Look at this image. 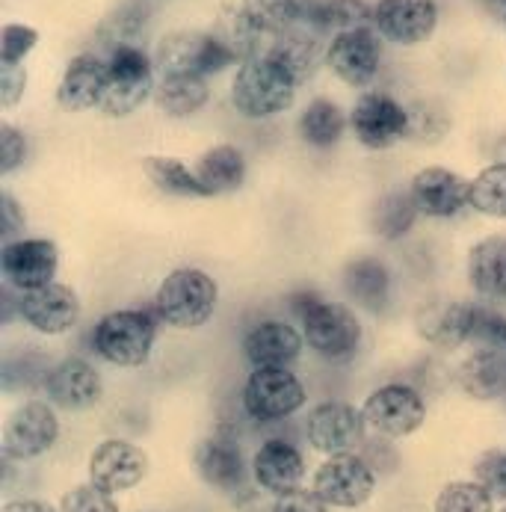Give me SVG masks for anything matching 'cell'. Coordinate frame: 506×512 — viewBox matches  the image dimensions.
<instances>
[{
  "mask_svg": "<svg viewBox=\"0 0 506 512\" xmlns=\"http://www.w3.org/2000/svg\"><path fill=\"white\" fill-rule=\"evenodd\" d=\"M296 80L270 54L246 60L231 80V104L246 119H273L296 98Z\"/></svg>",
  "mask_w": 506,
  "mask_h": 512,
  "instance_id": "cell-1",
  "label": "cell"
},
{
  "mask_svg": "<svg viewBox=\"0 0 506 512\" xmlns=\"http://www.w3.org/2000/svg\"><path fill=\"white\" fill-rule=\"evenodd\" d=\"M290 302L302 317L305 341L314 353H320L323 359L341 362L359 350L362 323L347 305L329 302L317 293H296Z\"/></svg>",
  "mask_w": 506,
  "mask_h": 512,
  "instance_id": "cell-2",
  "label": "cell"
},
{
  "mask_svg": "<svg viewBox=\"0 0 506 512\" xmlns=\"http://www.w3.org/2000/svg\"><path fill=\"white\" fill-rule=\"evenodd\" d=\"M217 299L214 276L199 267H181L160 282L154 293V311L172 329H199L214 317Z\"/></svg>",
  "mask_w": 506,
  "mask_h": 512,
  "instance_id": "cell-3",
  "label": "cell"
},
{
  "mask_svg": "<svg viewBox=\"0 0 506 512\" xmlns=\"http://www.w3.org/2000/svg\"><path fill=\"white\" fill-rule=\"evenodd\" d=\"M154 86V60H148L143 48L116 45L107 60V83L98 110L110 119H125L154 98Z\"/></svg>",
  "mask_w": 506,
  "mask_h": 512,
  "instance_id": "cell-4",
  "label": "cell"
},
{
  "mask_svg": "<svg viewBox=\"0 0 506 512\" xmlns=\"http://www.w3.org/2000/svg\"><path fill=\"white\" fill-rule=\"evenodd\" d=\"M154 338H157V323L148 311L122 308L98 320L92 332V347L110 365L143 367L154 350Z\"/></svg>",
  "mask_w": 506,
  "mask_h": 512,
  "instance_id": "cell-5",
  "label": "cell"
},
{
  "mask_svg": "<svg viewBox=\"0 0 506 512\" xmlns=\"http://www.w3.org/2000/svg\"><path fill=\"white\" fill-rule=\"evenodd\" d=\"M237 63V54L219 39L217 33H199V30H175L166 33L157 42L154 51V69L160 77L166 74H196L208 77Z\"/></svg>",
  "mask_w": 506,
  "mask_h": 512,
  "instance_id": "cell-6",
  "label": "cell"
},
{
  "mask_svg": "<svg viewBox=\"0 0 506 512\" xmlns=\"http://www.w3.org/2000/svg\"><path fill=\"white\" fill-rule=\"evenodd\" d=\"M362 415L373 433L403 439L421 430V424L427 421V403L409 385H382L364 400Z\"/></svg>",
  "mask_w": 506,
  "mask_h": 512,
  "instance_id": "cell-7",
  "label": "cell"
},
{
  "mask_svg": "<svg viewBox=\"0 0 506 512\" xmlns=\"http://www.w3.org/2000/svg\"><path fill=\"white\" fill-rule=\"evenodd\" d=\"M350 128L364 148L382 151L412 131V113L388 92H364L350 113Z\"/></svg>",
  "mask_w": 506,
  "mask_h": 512,
  "instance_id": "cell-8",
  "label": "cell"
},
{
  "mask_svg": "<svg viewBox=\"0 0 506 512\" xmlns=\"http://www.w3.org/2000/svg\"><path fill=\"white\" fill-rule=\"evenodd\" d=\"M60 267V252L54 240L45 237H21L3 243L0 252V273L3 282L18 293L36 291L54 282Z\"/></svg>",
  "mask_w": 506,
  "mask_h": 512,
  "instance_id": "cell-9",
  "label": "cell"
},
{
  "mask_svg": "<svg viewBox=\"0 0 506 512\" xmlns=\"http://www.w3.org/2000/svg\"><path fill=\"white\" fill-rule=\"evenodd\" d=\"M243 406L255 421H282L305 406V388L288 367H255L243 388Z\"/></svg>",
  "mask_w": 506,
  "mask_h": 512,
  "instance_id": "cell-10",
  "label": "cell"
},
{
  "mask_svg": "<svg viewBox=\"0 0 506 512\" xmlns=\"http://www.w3.org/2000/svg\"><path fill=\"white\" fill-rule=\"evenodd\" d=\"M373 489H376V474L356 453L329 456L314 474V492L329 507H338V510L362 507L370 501Z\"/></svg>",
  "mask_w": 506,
  "mask_h": 512,
  "instance_id": "cell-11",
  "label": "cell"
},
{
  "mask_svg": "<svg viewBox=\"0 0 506 512\" xmlns=\"http://www.w3.org/2000/svg\"><path fill=\"white\" fill-rule=\"evenodd\" d=\"M57 436H60V421L48 403L42 400L21 403L3 424V456L18 462L36 459L54 447Z\"/></svg>",
  "mask_w": 506,
  "mask_h": 512,
  "instance_id": "cell-12",
  "label": "cell"
},
{
  "mask_svg": "<svg viewBox=\"0 0 506 512\" xmlns=\"http://www.w3.org/2000/svg\"><path fill=\"white\" fill-rule=\"evenodd\" d=\"M382 63V36L373 27L335 33L326 48V66L347 86H367Z\"/></svg>",
  "mask_w": 506,
  "mask_h": 512,
  "instance_id": "cell-13",
  "label": "cell"
},
{
  "mask_svg": "<svg viewBox=\"0 0 506 512\" xmlns=\"http://www.w3.org/2000/svg\"><path fill=\"white\" fill-rule=\"evenodd\" d=\"M148 474V456L143 447L125 439L101 441L89 456V483L116 495L140 486Z\"/></svg>",
  "mask_w": 506,
  "mask_h": 512,
  "instance_id": "cell-14",
  "label": "cell"
},
{
  "mask_svg": "<svg viewBox=\"0 0 506 512\" xmlns=\"http://www.w3.org/2000/svg\"><path fill=\"white\" fill-rule=\"evenodd\" d=\"M438 27L435 0H379L373 3V30L394 45H421Z\"/></svg>",
  "mask_w": 506,
  "mask_h": 512,
  "instance_id": "cell-15",
  "label": "cell"
},
{
  "mask_svg": "<svg viewBox=\"0 0 506 512\" xmlns=\"http://www.w3.org/2000/svg\"><path fill=\"white\" fill-rule=\"evenodd\" d=\"M15 308H18V317L42 335H63V332L74 329L80 320L77 293L66 285H57V282L36 288V291L18 293Z\"/></svg>",
  "mask_w": 506,
  "mask_h": 512,
  "instance_id": "cell-16",
  "label": "cell"
},
{
  "mask_svg": "<svg viewBox=\"0 0 506 512\" xmlns=\"http://www.w3.org/2000/svg\"><path fill=\"white\" fill-rule=\"evenodd\" d=\"M364 427L367 421L359 409L347 403H320L308 415L305 436L314 450L326 456H338V453H353L362 444Z\"/></svg>",
  "mask_w": 506,
  "mask_h": 512,
  "instance_id": "cell-17",
  "label": "cell"
},
{
  "mask_svg": "<svg viewBox=\"0 0 506 512\" xmlns=\"http://www.w3.org/2000/svg\"><path fill=\"white\" fill-rule=\"evenodd\" d=\"M477 305L456 299H435L424 305L415 317L418 335L438 350H456L474 338Z\"/></svg>",
  "mask_w": 506,
  "mask_h": 512,
  "instance_id": "cell-18",
  "label": "cell"
},
{
  "mask_svg": "<svg viewBox=\"0 0 506 512\" xmlns=\"http://www.w3.org/2000/svg\"><path fill=\"white\" fill-rule=\"evenodd\" d=\"M409 193H412L415 205L421 208V214L435 217V220H447V217H456L468 205L471 181L453 169L427 166L412 178Z\"/></svg>",
  "mask_w": 506,
  "mask_h": 512,
  "instance_id": "cell-19",
  "label": "cell"
},
{
  "mask_svg": "<svg viewBox=\"0 0 506 512\" xmlns=\"http://www.w3.org/2000/svg\"><path fill=\"white\" fill-rule=\"evenodd\" d=\"M45 391L54 406L80 412L101 400V373L83 359H63L48 370Z\"/></svg>",
  "mask_w": 506,
  "mask_h": 512,
  "instance_id": "cell-20",
  "label": "cell"
},
{
  "mask_svg": "<svg viewBox=\"0 0 506 512\" xmlns=\"http://www.w3.org/2000/svg\"><path fill=\"white\" fill-rule=\"evenodd\" d=\"M252 474L255 483L273 495H285L299 489L302 477H305V459L302 453L285 439L264 441L252 459Z\"/></svg>",
  "mask_w": 506,
  "mask_h": 512,
  "instance_id": "cell-21",
  "label": "cell"
},
{
  "mask_svg": "<svg viewBox=\"0 0 506 512\" xmlns=\"http://www.w3.org/2000/svg\"><path fill=\"white\" fill-rule=\"evenodd\" d=\"M107 83V63L95 54H77L57 86V104L69 113H83L101 104Z\"/></svg>",
  "mask_w": 506,
  "mask_h": 512,
  "instance_id": "cell-22",
  "label": "cell"
},
{
  "mask_svg": "<svg viewBox=\"0 0 506 512\" xmlns=\"http://www.w3.org/2000/svg\"><path fill=\"white\" fill-rule=\"evenodd\" d=\"M302 341L305 338L285 320H264L246 335L243 353L252 367H288L299 359Z\"/></svg>",
  "mask_w": 506,
  "mask_h": 512,
  "instance_id": "cell-23",
  "label": "cell"
},
{
  "mask_svg": "<svg viewBox=\"0 0 506 512\" xmlns=\"http://www.w3.org/2000/svg\"><path fill=\"white\" fill-rule=\"evenodd\" d=\"M193 462H196L199 477L214 489L231 492L243 483V453L234 441L225 439V436L199 441Z\"/></svg>",
  "mask_w": 506,
  "mask_h": 512,
  "instance_id": "cell-24",
  "label": "cell"
},
{
  "mask_svg": "<svg viewBox=\"0 0 506 512\" xmlns=\"http://www.w3.org/2000/svg\"><path fill=\"white\" fill-rule=\"evenodd\" d=\"M468 282L480 296H506V237L492 234L471 246L468 252Z\"/></svg>",
  "mask_w": 506,
  "mask_h": 512,
  "instance_id": "cell-25",
  "label": "cell"
},
{
  "mask_svg": "<svg viewBox=\"0 0 506 512\" xmlns=\"http://www.w3.org/2000/svg\"><path fill=\"white\" fill-rule=\"evenodd\" d=\"M267 54H270L276 63H282L296 83L311 80V77L317 74V69H320V63L326 60V51H323V45H320L317 33L302 30V27H296V30H290V33L276 36Z\"/></svg>",
  "mask_w": 506,
  "mask_h": 512,
  "instance_id": "cell-26",
  "label": "cell"
},
{
  "mask_svg": "<svg viewBox=\"0 0 506 512\" xmlns=\"http://www.w3.org/2000/svg\"><path fill=\"white\" fill-rule=\"evenodd\" d=\"M211 98V86L205 77L196 74H166L154 86V104L160 113L172 119H187L199 113Z\"/></svg>",
  "mask_w": 506,
  "mask_h": 512,
  "instance_id": "cell-27",
  "label": "cell"
},
{
  "mask_svg": "<svg viewBox=\"0 0 506 512\" xmlns=\"http://www.w3.org/2000/svg\"><path fill=\"white\" fill-rule=\"evenodd\" d=\"M459 385L477 400H495L506 391V365L495 347H477L459 365Z\"/></svg>",
  "mask_w": 506,
  "mask_h": 512,
  "instance_id": "cell-28",
  "label": "cell"
},
{
  "mask_svg": "<svg viewBox=\"0 0 506 512\" xmlns=\"http://www.w3.org/2000/svg\"><path fill=\"white\" fill-rule=\"evenodd\" d=\"M196 175L205 184L208 196L219 193H231L243 184L246 178V157L243 151L234 146H214L208 148L199 163H196Z\"/></svg>",
  "mask_w": 506,
  "mask_h": 512,
  "instance_id": "cell-29",
  "label": "cell"
},
{
  "mask_svg": "<svg viewBox=\"0 0 506 512\" xmlns=\"http://www.w3.org/2000/svg\"><path fill=\"white\" fill-rule=\"evenodd\" d=\"M148 181L166 193V196H175V199H208V190L205 184L199 181L196 169L184 166L181 160L175 157H160V154H151L145 157L143 163Z\"/></svg>",
  "mask_w": 506,
  "mask_h": 512,
  "instance_id": "cell-30",
  "label": "cell"
},
{
  "mask_svg": "<svg viewBox=\"0 0 506 512\" xmlns=\"http://www.w3.org/2000/svg\"><path fill=\"white\" fill-rule=\"evenodd\" d=\"M421 208L415 205L409 190H391L379 196V202L370 211V228L382 240H400L412 231Z\"/></svg>",
  "mask_w": 506,
  "mask_h": 512,
  "instance_id": "cell-31",
  "label": "cell"
},
{
  "mask_svg": "<svg viewBox=\"0 0 506 512\" xmlns=\"http://www.w3.org/2000/svg\"><path fill=\"white\" fill-rule=\"evenodd\" d=\"M344 288L359 305L379 311L391 293V273L376 258H359L344 270Z\"/></svg>",
  "mask_w": 506,
  "mask_h": 512,
  "instance_id": "cell-32",
  "label": "cell"
},
{
  "mask_svg": "<svg viewBox=\"0 0 506 512\" xmlns=\"http://www.w3.org/2000/svg\"><path fill=\"white\" fill-rule=\"evenodd\" d=\"M347 119L341 107L329 98H314L299 116V134L308 146L329 148L344 137Z\"/></svg>",
  "mask_w": 506,
  "mask_h": 512,
  "instance_id": "cell-33",
  "label": "cell"
},
{
  "mask_svg": "<svg viewBox=\"0 0 506 512\" xmlns=\"http://www.w3.org/2000/svg\"><path fill=\"white\" fill-rule=\"evenodd\" d=\"M468 205L492 220H506V163H492L471 181Z\"/></svg>",
  "mask_w": 506,
  "mask_h": 512,
  "instance_id": "cell-34",
  "label": "cell"
},
{
  "mask_svg": "<svg viewBox=\"0 0 506 512\" xmlns=\"http://www.w3.org/2000/svg\"><path fill=\"white\" fill-rule=\"evenodd\" d=\"M240 9L270 39L299 27V0H243Z\"/></svg>",
  "mask_w": 506,
  "mask_h": 512,
  "instance_id": "cell-35",
  "label": "cell"
},
{
  "mask_svg": "<svg viewBox=\"0 0 506 512\" xmlns=\"http://www.w3.org/2000/svg\"><path fill=\"white\" fill-rule=\"evenodd\" d=\"M433 512H495V495L477 480L447 483L435 498Z\"/></svg>",
  "mask_w": 506,
  "mask_h": 512,
  "instance_id": "cell-36",
  "label": "cell"
},
{
  "mask_svg": "<svg viewBox=\"0 0 506 512\" xmlns=\"http://www.w3.org/2000/svg\"><path fill=\"white\" fill-rule=\"evenodd\" d=\"M39 45V30L30 24H6L0 33V63L21 66L24 57Z\"/></svg>",
  "mask_w": 506,
  "mask_h": 512,
  "instance_id": "cell-37",
  "label": "cell"
},
{
  "mask_svg": "<svg viewBox=\"0 0 506 512\" xmlns=\"http://www.w3.org/2000/svg\"><path fill=\"white\" fill-rule=\"evenodd\" d=\"M60 512H119V504L113 501L110 492L98 489L95 483H86L63 495Z\"/></svg>",
  "mask_w": 506,
  "mask_h": 512,
  "instance_id": "cell-38",
  "label": "cell"
},
{
  "mask_svg": "<svg viewBox=\"0 0 506 512\" xmlns=\"http://www.w3.org/2000/svg\"><path fill=\"white\" fill-rule=\"evenodd\" d=\"M474 480L492 495H506V450H486L474 462Z\"/></svg>",
  "mask_w": 506,
  "mask_h": 512,
  "instance_id": "cell-39",
  "label": "cell"
},
{
  "mask_svg": "<svg viewBox=\"0 0 506 512\" xmlns=\"http://www.w3.org/2000/svg\"><path fill=\"white\" fill-rule=\"evenodd\" d=\"M104 27L110 30L116 45H134L131 39L145 27V9H140L137 3H125L116 15H110Z\"/></svg>",
  "mask_w": 506,
  "mask_h": 512,
  "instance_id": "cell-40",
  "label": "cell"
},
{
  "mask_svg": "<svg viewBox=\"0 0 506 512\" xmlns=\"http://www.w3.org/2000/svg\"><path fill=\"white\" fill-rule=\"evenodd\" d=\"M27 157V140L18 128L12 125H0V175L15 172Z\"/></svg>",
  "mask_w": 506,
  "mask_h": 512,
  "instance_id": "cell-41",
  "label": "cell"
},
{
  "mask_svg": "<svg viewBox=\"0 0 506 512\" xmlns=\"http://www.w3.org/2000/svg\"><path fill=\"white\" fill-rule=\"evenodd\" d=\"M27 89V72L24 66H6L0 63V107L12 110Z\"/></svg>",
  "mask_w": 506,
  "mask_h": 512,
  "instance_id": "cell-42",
  "label": "cell"
},
{
  "mask_svg": "<svg viewBox=\"0 0 506 512\" xmlns=\"http://www.w3.org/2000/svg\"><path fill=\"white\" fill-rule=\"evenodd\" d=\"M326 501L317 495V492H308V489H293V492H285L279 495L273 512H326Z\"/></svg>",
  "mask_w": 506,
  "mask_h": 512,
  "instance_id": "cell-43",
  "label": "cell"
},
{
  "mask_svg": "<svg viewBox=\"0 0 506 512\" xmlns=\"http://www.w3.org/2000/svg\"><path fill=\"white\" fill-rule=\"evenodd\" d=\"M0 220H3V237H6V243L12 240V234L18 228H24V214L18 211V205H15V199L9 193L0 196Z\"/></svg>",
  "mask_w": 506,
  "mask_h": 512,
  "instance_id": "cell-44",
  "label": "cell"
},
{
  "mask_svg": "<svg viewBox=\"0 0 506 512\" xmlns=\"http://www.w3.org/2000/svg\"><path fill=\"white\" fill-rule=\"evenodd\" d=\"M0 512H57L51 504L36 501V498H21V501H9Z\"/></svg>",
  "mask_w": 506,
  "mask_h": 512,
  "instance_id": "cell-45",
  "label": "cell"
},
{
  "mask_svg": "<svg viewBox=\"0 0 506 512\" xmlns=\"http://www.w3.org/2000/svg\"><path fill=\"white\" fill-rule=\"evenodd\" d=\"M504 27H506V12H504Z\"/></svg>",
  "mask_w": 506,
  "mask_h": 512,
  "instance_id": "cell-46",
  "label": "cell"
},
{
  "mask_svg": "<svg viewBox=\"0 0 506 512\" xmlns=\"http://www.w3.org/2000/svg\"><path fill=\"white\" fill-rule=\"evenodd\" d=\"M501 512H506V504H504V510H501Z\"/></svg>",
  "mask_w": 506,
  "mask_h": 512,
  "instance_id": "cell-47",
  "label": "cell"
},
{
  "mask_svg": "<svg viewBox=\"0 0 506 512\" xmlns=\"http://www.w3.org/2000/svg\"><path fill=\"white\" fill-rule=\"evenodd\" d=\"M504 347H506V338H504Z\"/></svg>",
  "mask_w": 506,
  "mask_h": 512,
  "instance_id": "cell-48",
  "label": "cell"
}]
</instances>
